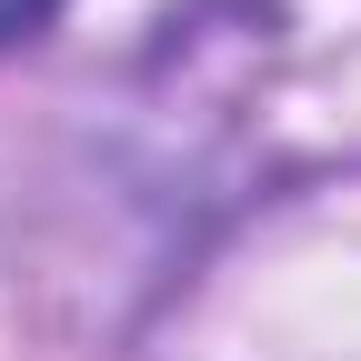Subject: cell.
Returning <instances> with one entry per match:
<instances>
[{
    "label": "cell",
    "mask_w": 361,
    "mask_h": 361,
    "mask_svg": "<svg viewBox=\"0 0 361 361\" xmlns=\"http://www.w3.org/2000/svg\"><path fill=\"white\" fill-rule=\"evenodd\" d=\"M61 0H0V40H20V30H40Z\"/></svg>",
    "instance_id": "cell-1"
}]
</instances>
